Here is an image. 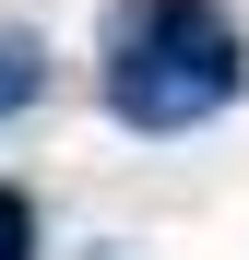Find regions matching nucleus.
I'll return each mask as SVG.
<instances>
[{"label": "nucleus", "instance_id": "f257e3e1", "mask_svg": "<svg viewBox=\"0 0 249 260\" xmlns=\"http://www.w3.org/2000/svg\"><path fill=\"white\" fill-rule=\"evenodd\" d=\"M249 95V36L214 0H131L107 24V118L119 130H202Z\"/></svg>", "mask_w": 249, "mask_h": 260}, {"label": "nucleus", "instance_id": "f03ea898", "mask_svg": "<svg viewBox=\"0 0 249 260\" xmlns=\"http://www.w3.org/2000/svg\"><path fill=\"white\" fill-rule=\"evenodd\" d=\"M36 83H48V59H36V48H0V130L36 107Z\"/></svg>", "mask_w": 249, "mask_h": 260}, {"label": "nucleus", "instance_id": "7ed1b4c3", "mask_svg": "<svg viewBox=\"0 0 249 260\" xmlns=\"http://www.w3.org/2000/svg\"><path fill=\"white\" fill-rule=\"evenodd\" d=\"M0 260H36V213H24V189H0Z\"/></svg>", "mask_w": 249, "mask_h": 260}]
</instances>
